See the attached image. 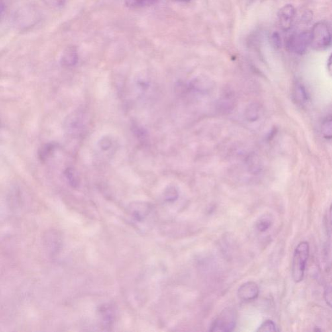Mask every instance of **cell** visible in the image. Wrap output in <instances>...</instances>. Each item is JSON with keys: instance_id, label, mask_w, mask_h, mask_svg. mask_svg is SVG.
<instances>
[{"instance_id": "2", "label": "cell", "mask_w": 332, "mask_h": 332, "mask_svg": "<svg viewBox=\"0 0 332 332\" xmlns=\"http://www.w3.org/2000/svg\"><path fill=\"white\" fill-rule=\"evenodd\" d=\"M310 251L309 243L306 241L298 243L294 250L292 263V277L295 283L303 280Z\"/></svg>"}, {"instance_id": "19", "label": "cell", "mask_w": 332, "mask_h": 332, "mask_svg": "<svg viewBox=\"0 0 332 332\" xmlns=\"http://www.w3.org/2000/svg\"><path fill=\"white\" fill-rule=\"evenodd\" d=\"M178 196L177 190L173 186L167 188L164 193V197L167 201L173 202L177 199Z\"/></svg>"}, {"instance_id": "15", "label": "cell", "mask_w": 332, "mask_h": 332, "mask_svg": "<svg viewBox=\"0 0 332 332\" xmlns=\"http://www.w3.org/2000/svg\"><path fill=\"white\" fill-rule=\"evenodd\" d=\"M294 97L296 101L300 103H305L308 101V96L306 88L301 84H297L294 89Z\"/></svg>"}, {"instance_id": "26", "label": "cell", "mask_w": 332, "mask_h": 332, "mask_svg": "<svg viewBox=\"0 0 332 332\" xmlns=\"http://www.w3.org/2000/svg\"><path fill=\"white\" fill-rule=\"evenodd\" d=\"M174 1L178 2H187L190 1V0H174Z\"/></svg>"}, {"instance_id": "8", "label": "cell", "mask_w": 332, "mask_h": 332, "mask_svg": "<svg viewBox=\"0 0 332 332\" xmlns=\"http://www.w3.org/2000/svg\"><path fill=\"white\" fill-rule=\"evenodd\" d=\"M259 292L260 290L256 283L248 282L240 286L237 292V296L243 301H251L258 297Z\"/></svg>"}, {"instance_id": "13", "label": "cell", "mask_w": 332, "mask_h": 332, "mask_svg": "<svg viewBox=\"0 0 332 332\" xmlns=\"http://www.w3.org/2000/svg\"><path fill=\"white\" fill-rule=\"evenodd\" d=\"M64 175L67 182L72 187L76 188L79 184V177H78V174L75 169L67 168L64 171Z\"/></svg>"}, {"instance_id": "12", "label": "cell", "mask_w": 332, "mask_h": 332, "mask_svg": "<svg viewBox=\"0 0 332 332\" xmlns=\"http://www.w3.org/2000/svg\"><path fill=\"white\" fill-rule=\"evenodd\" d=\"M158 0H125V5L130 9H137L154 5Z\"/></svg>"}, {"instance_id": "22", "label": "cell", "mask_w": 332, "mask_h": 332, "mask_svg": "<svg viewBox=\"0 0 332 332\" xmlns=\"http://www.w3.org/2000/svg\"><path fill=\"white\" fill-rule=\"evenodd\" d=\"M324 297L328 305L332 308V285H328L326 287Z\"/></svg>"}, {"instance_id": "24", "label": "cell", "mask_w": 332, "mask_h": 332, "mask_svg": "<svg viewBox=\"0 0 332 332\" xmlns=\"http://www.w3.org/2000/svg\"><path fill=\"white\" fill-rule=\"evenodd\" d=\"M327 70L329 74L332 76V53L327 60Z\"/></svg>"}, {"instance_id": "16", "label": "cell", "mask_w": 332, "mask_h": 332, "mask_svg": "<svg viewBox=\"0 0 332 332\" xmlns=\"http://www.w3.org/2000/svg\"><path fill=\"white\" fill-rule=\"evenodd\" d=\"M272 225V218L269 215H264L257 222L256 228L261 233H264L270 229Z\"/></svg>"}, {"instance_id": "11", "label": "cell", "mask_w": 332, "mask_h": 332, "mask_svg": "<svg viewBox=\"0 0 332 332\" xmlns=\"http://www.w3.org/2000/svg\"><path fill=\"white\" fill-rule=\"evenodd\" d=\"M98 149L101 155L109 157L116 152L117 149V142L113 137H104L98 142Z\"/></svg>"}, {"instance_id": "7", "label": "cell", "mask_w": 332, "mask_h": 332, "mask_svg": "<svg viewBox=\"0 0 332 332\" xmlns=\"http://www.w3.org/2000/svg\"><path fill=\"white\" fill-rule=\"evenodd\" d=\"M296 15V10L292 4L283 6L278 13L279 25L284 31H288L293 22Z\"/></svg>"}, {"instance_id": "23", "label": "cell", "mask_w": 332, "mask_h": 332, "mask_svg": "<svg viewBox=\"0 0 332 332\" xmlns=\"http://www.w3.org/2000/svg\"><path fill=\"white\" fill-rule=\"evenodd\" d=\"M199 85H200L199 90L207 89L210 86V80H206L204 78H200L199 79L195 80L194 86H195V87H197Z\"/></svg>"}, {"instance_id": "25", "label": "cell", "mask_w": 332, "mask_h": 332, "mask_svg": "<svg viewBox=\"0 0 332 332\" xmlns=\"http://www.w3.org/2000/svg\"><path fill=\"white\" fill-rule=\"evenodd\" d=\"M330 214H331V221L332 226V202L331 206V210H330Z\"/></svg>"}, {"instance_id": "14", "label": "cell", "mask_w": 332, "mask_h": 332, "mask_svg": "<svg viewBox=\"0 0 332 332\" xmlns=\"http://www.w3.org/2000/svg\"><path fill=\"white\" fill-rule=\"evenodd\" d=\"M56 148V145L55 143H47V144L42 146L39 151V158L42 161L46 160L54 154Z\"/></svg>"}, {"instance_id": "10", "label": "cell", "mask_w": 332, "mask_h": 332, "mask_svg": "<svg viewBox=\"0 0 332 332\" xmlns=\"http://www.w3.org/2000/svg\"><path fill=\"white\" fill-rule=\"evenodd\" d=\"M78 62V54L76 47H68L62 54L60 63L64 68H72Z\"/></svg>"}, {"instance_id": "3", "label": "cell", "mask_w": 332, "mask_h": 332, "mask_svg": "<svg viewBox=\"0 0 332 332\" xmlns=\"http://www.w3.org/2000/svg\"><path fill=\"white\" fill-rule=\"evenodd\" d=\"M311 33L310 46L316 51H324L329 48L332 43V34L329 25L325 22L316 23Z\"/></svg>"}, {"instance_id": "5", "label": "cell", "mask_w": 332, "mask_h": 332, "mask_svg": "<svg viewBox=\"0 0 332 332\" xmlns=\"http://www.w3.org/2000/svg\"><path fill=\"white\" fill-rule=\"evenodd\" d=\"M311 42V33L310 31H304L291 35L287 40L286 46L290 52L294 54L302 55L307 50L308 47Z\"/></svg>"}, {"instance_id": "18", "label": "cell", "mask_w": 332, "mask_h": 332, "mask_svg": "<svg viewBox=\"0 0 332 332\" xmlns=\"http://www.w3.org/2000/svg\"><path fill=\"white\" fill-rule=\"evenodd\" d=\"M257 331L263 332H276L278 331V330H277L276 326L274 322L271 321V320H267L262 324V325L259 327Z\"/></svg>"}, {"instance_id": "6", "label": "cell", "mask_w": 332, "mask_h": 332, "mask_svg": "<svg viewBox=\"0 0 332 332\" xmlns=\"http://www.w3.org/2000/svg\"><path fill=\"white\" fill-rule=\"evenodd\" d=\"M151 212L152 208L150 204L146 202H134L128 208L131 222L135 225L144 223L148 219Z\"/></svg>"}, {"instance_id": "21", "label": "cell", "mask_w": 332, "mask_h": 332, "mask_svg": "<svg viewBox=\"0 0 332 332\" xmlns=\"http://www.w3.org/2000/svg\"><path fill=\"white\" fill-rule=\"evenodd\" d=\"M246 115L247 118L250 119L251 121L256 120L257 117H258V107L254 105H251L250 107L247 109Z\"/></svg>"}, {"instance_id": "17", "label": "cell", "mask_w": 332, "mask_h": 332, "mask_svg": "<svg viewBox=\"0 0 332 332\" xmlns=\"http://www.w3.org/2000/svg\"><path fill=\"white\" fill-rule=\"evenodd\" d=\"M321 133L326 139H332V117H328L322 124Z\"/></svg>"}, {"instance_id": "1", "label": "cell", "mask_w": 332, "mask_h": 332, "mask_svg": "<svg viewBox=\"0 0 332 332\" xmlns=\"http://www.w3.org/2000/svg\"><path fill=\"white\" fill-rule=\"evenodd\" d=\"M88 117L84 110L78 109L66 117L64 129L69 137L77 139L83 137L88 128Z\"/></svg>"}, {"instance_id": "20", "label": "cell", "mask_w": 332, "mask_h": 332, "mask_svg": "<svg viewBox=\"0 0 332 332\" xmlns=\"http://www.w3.org/2000/svg\"><path fill=\"white\" fill-rule=\"evenodd\" d=\"M42 1L52 9H59L66 5L67 0H42Z\"/></svg>"}, {"instance_id": "9", "label": "cell", "mask_w": 332, "mask_h": 332, "mask_svg": "<svg viewBox=\"0 0 332 332\" xmlns=\"http://www.w3.org/2000/svg\"><path fill=\"white\" fill-rule=\"evenodd\" d=\"M38 18V13L35 12V10L32 8H27L26 9L21 10L17 16L15 21L19 23V27H25L30 26L33 24V22L36 21Z\"/></svg>"}, {"instance_id": "4", "label": "cell", "mask_w": 332, "mask_h": 332, "mask_svg": "<svg viewBox=\"0 0 332 332\" xmlns=\"http://www.w3.org/2000/svg\"><path fill=\"white\" fill-rule=\"evenodd\" d=\"M236 324V313L233 308H228L224 310L213 322L210 331L231 332Z\"/></svg>"}]
</instances>
